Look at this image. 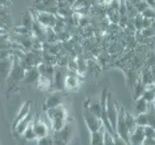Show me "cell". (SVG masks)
Wrapping results in <instances>:
<instances>
[{
	"mask_svg": "<svg viewBox=\"0 0 155 145\" xmlns=\"http://www.w3.org/2000/svg\"><path fill=\"white\" fill-rule=\"evenodd\" d=\"M47 115L51 122V128L53 130H55V133L59 132L60 130L64 128V125L66 123L67 113L61 105L56 106V108L48 109Z\"/></svg>",
	"mask_w": 155,
	"mask_h": 145,
	"instance_id": "1",
	"label": "cell"
},
{
	"mask_svg": "<svg viewBox=\"0 0 155 145\" xmlns=\"http://www.w3.org/2000/svg\"><path fill=\"white\" fill-rule=\"evenodd\" d=\"M115 133L120 138H122L127 143H129L130 132H129V130L127 128V126H126L125 120H124V111H123V109H121L118 112V118H117V124H116Z\"/></svg>",
	"mask_w": 155,
	"mask_h": 145,
	"instance_id": "2",
	"label": "cell"
},
{
	"mask_svg": "<svg viewBox=\"0 0 155 145\" xmlns=\"http://www.w3.org/2000/svg\"><path fill=\"white\" fill-rule=\"evenodd\" d=\"M106 114H107V117H108L110 123L111 125V127H113L114 130L115 132V130H116V124H117V118H118V111H117V109H116L115 104L110 100V96H108V100H107Z\"/></svg>",
	"mask_w": 155,
	"mask_h": 145,
	"instance_id": "3",
	"label": "cell"
},
{
	"mask_svg": "<svg viewBox=\"0 0 155 145\" xmlns=\"http://www.w3.org/2000/svg\"><path fill=\"white\" fill-rule=\"evenodd\" d=\"M35 19L44 27H53L56 22L57 16L48 12H36Z\"/></svg>",
	"mask_w": 155,
	"mask_h": 145,
	"instance_id": "4",
	"label": "cell"
},
{
	"mask_svg": "<svg viewBox=\"0 0 155 145\" xmlns=\"http://www.w3.org/2000/svg\"><path fill=\"white\" fill-rule=\"evenodd\" d=\"M144 133H143V127L137 126L133 133L130 134L129 137V144L130 145H143L144 141Z\"/></svg>",
	"mask_w": 155,
	"mask_h": 145,
	"instance_id": "5",
	"label": "cell"
},
{
	"mask_svg": "<svg viewBox=\"0 0 155 145\" xmlns=\"http://www.w3.org/2000/svg\"><path fill=\"white\" fill-rule=\"evenodd\" d=\"M85 122L87 125V128L90 130L91 133L96 132V130H100L102 127H103V122L102 120L98 117H96L93 114H91L90 112L88 113V115L85 116Z\"/></svg>",
	"mask_w": 155,
	"mask_h": 145,
	"instance_id": "6",
	"label": "cell"
},
{
	"mask_svg": "<svg viewBox=\"0 0 155 145\" xmlns=\"http://www.w3.org/2000/svg\"><path fill=\"white\" fill-rule=\"evenodd\" d=\"M33 129H34V132H35L36 135H37V138H45L48 133V128L45 122L43 121H34L33 122Z\"/></svg>",
	"mask_w": 155,
	"mask_h": 145,
	"instance_id": "7",
	"label": "cell"
},
{
	"mask_svg": "<svg viewBox=\"0 0 155 145\" xmlns=\"http://www.w3.org/2000/svg\"><path fill=\"white\" fill-rule=\"evenodd\" d=\"M33 122H34L33 121V113L30 111L25 117H24L22 120L19 121V122L16 125L17 132L19 134H22L24 133V130H25L31 124H33Z\"/></svg>",
	"mask_w": 155,
	"mask_h": 145,
	"instance_id": "8",
	"label": "cell"
},
{
	"mask_svg": "<svg viewBox=\"0 0 155 145\" xmlns=\"http://www.w3.org/2000/svg\"><path fill=\"white\" fill-rule=\"evenodd\" d=\"M106 129L103 126L100 130L91 133V145H104Z\"/></svg>",
	"mask_w": 155,
	"mask_h": 145,
	"instance_id": "9",
	"label": "cell"
},
{
	"mask_svg": "<svg viewBox=\"0 0 155 145\" xmlns=\"http://www.w3.org/2000/svg\"><path fill=\"white\" fill-rule=\"evenodd\" d=\"M61 105V96L58 94V93H54L51 95L46 100L45 102V109H51L53 108H56V106L60 105Z\"/></svg>",
	"mask_w": 155,
	"mask_h": 145,
	"instance_id": "10",
	"label": "cell"
},
{
	"mask_svg": "<svg viewBox=\"0 0 155 145\" xmlns=\"http://www.w3.org/2000/svg\"><path fill=\"white\" fill-rule=\"evenodd\" d=\"M140 79L143 81V83H144L147 86H150L154 84V79L151 75V72H150V68L149 67H145L143 71L142 72L140 76Z\"/></svg>",
	"mask_w": 155,
	"mask_h": 145,
	"instance_id": "11",
	"label": "cell"
},
{
	"mask_svg": "<svg viewBox=\"0 0 155 145\" xmlns=\"http://www.w3.org/2000/svg\"><path fill=\"white\" fill-rule=\"evenodd\" d=\"M149 105L147 101H145L143 98H139L136 100V103H135V109L137 111L138 114H140V113H145L147 111L148 108H149Z\"/></svg>",
	"mask_w": 155,
	"mask_h": 145,
	"instance_id": "12",
	"label": "cell"
},
{
	"mask_svg": "<svg viewBox=\"0 0 155 145\" xmlns=\"http://www.w3.org/2000/svg\"><path fill=\"white\" fill-rule=\"evenodd\" d=\"M124 120H125V123L127 128L129 130L130 134L133 133L135 129L137 128V123H136V118L134 117L133 115H131L128 112H124Z\"/></svg>",
	"mask_w": 155,
	"mask_h": 145,
	"instance_id": "13",
	"label": "cell"
},
{
	"mask_svg": "<svg viewBox=\"0 0 155 145\" xmlns=\"http://www.w3.org/2000/svg\"><path fill=\"white\" fill-rule=\"evenodd\" d=\"M147 86L145 85L144 83H143V81L140 80V77H139L137 83L134 85V97H135L136 100L140 98V97L143 96V92L145 91V89H147Z\"/></svg>",
	"mask_w": 155,
	"mask_h": 145,
	"instance_id": "14",
	"label": "cell"
},
{
	"mask_svg": "<svg viewBox=\"0 0 155 145\" xmlns=\"http://www.w3.org/2000/svg\"><path fill=\"white\" fill-rule=\"evenodd\" d=\"M142 98H143L148 104L152 103L154 98H155V86H154V84L147 87V89H145V91L143 92Z\"/></svg>",
	"mask_w": 155,
	"mask_h": 145,
	"instance_id": "15",
	"label": "cell"
},
{
	"mask_svg": "<svg viewBox=\"0 0 155 145\" xmlns=\"http://www.w3.org/2000/svg\"><path fill=\"white\" fill-rule=\"evenodd\" d=\"M30 105H29V104L28 103H25L24 104L21 108H19V111L18 112V115H17V118H16V120H15V126H16L19 121L21 120H22L25 116L30 112Z\"/></svg>",
	"mask_w": 155,
	"mask_h": 145,
	"instance_id": "16",
	"label": "cell"
},
{
	"mask_svg": "<svg viewBox=\"0 0 155 145\" xmlns=\"http://www.w3.org/2000/svg\"><path fill=\"white\" fill-rule=\"evenodd\" d=\"M34 21H35V19H33L32 14L29 12H26V13H24L23 16L21 17V25L28 28L29 30H31L32 25L34 23Z\"/></svg>",
	"mask_w": 155,
	"mask_h": 145,
	"instance_id": "17",
	"label": "cell"
},
{
	"mask_svg": "<svg viewBox=\"0 0 155 145\" xmlns=\"http://www.w3.org/2000/svg\"><path fill=\"white\" fill-rule=\"evenodd\" d=\"M88 109H89V112L91 114H93L94 116H96V117L101 119V114H102V105H101V103L90 104Z\"/></svg>",
	"mask_w": 155,
	"mask_h": 145,
	"instance_id": "18",
	"label": "cell"
},
{
	"mask_svg": "<svg viewBox=\"0 0 155 145\" xmlns=\"http://www.w3.org/2000/svg\"><path fill=\"white\" fill-rule=\"evenodd\" d=\"M136 123H137V126H140V127H145V126H147L148 118H147V112L138 114V116L136 117Z\"/></svg>",
	"mask_w": 155,
	"mask_h": 145,
	"instance_id": "19",
	"label": "cell"
},
{
	"mask_svg": "<svg viewBox=\"0 0 155 145\" xmlns=\"http://www.w3.org/2000/svg\"><path fill=\"white\" fill-rule=\"evenodd\" d=\"M22 135L27 140H34V139L37 138V135H36L35 132H34V129H33V124H31L25 130H24Z\"/></svg>",
	"mask_w": 155,
	"mask_h": 145,
	"instance_id": "20",
	"label": "cell"
},
{
	"mask_svg": "<svg viewBox=\"0 0 155 145\" xmlns=\"http://www.w3.org/2000/svg\"><path fill=\"white\" fill-rule=\"evenodd\" d=\"M140 33L143 38H153L155 36V26H150L147 28H143Z\"/></svg>",
	"mask_w": 155,
	"mask_h": 145,
	"instance_id": "21",
	"label": "cell"
},
{
	"mask_svg": "<svg viewBox=\"0 0 155 145\" xmlns=\"http://www.w3.org/2000/svg\"><path fill=\"white\" fill-rule=\"evenodd\" d=\"M143 18L142 17L140 14H139L138 16H136L134 18H132L133 24L137 31H140L143 29Z\"/></svg>",
	"mask_w": 155,
	"mask_h": 145,
	"instance_id": "22",
	"label": "cell"
},
{
	"mask_svg": "<svg viewBox=\"0 0 155 145\" xmlns=\"http://www.w3.org/2000/svg\"><path fill=\"white\" fill-rule=\"evenodd\" d=\"M134 6H135L136 10H137L139 14H142L145 9L148 8V5L147 2H145V0H139L137 3L134 4Z\"/></svg>",
	"mask_w": 155,
	"mask_h": 145,
	"instance_id": "23",
	"label": "cell"
},
{
	"mask_svg": "<svg viewBox=\"0 0 155 145\" xmlns=\"http://www.w3.org/2000/svg\"><path fill=\"white\" fill-rule=\"evenodd\" d=\"M143 133L145 138H155V129L151 126L143 127Z\"/></svg>",
	"mask_w": 155,
	"mask_h": 145,
	"instance_id": "24",
	"label": "cell"
},
{
	"mask_svg": "<svg viewBox=\"0 0 155 145\" xmlns=\"http://www.w3.org/2000/svg\"><path fill=\"white\" fill-rule=\"evenodd\" d=\"M143 18H149V19H154L155 18V10L152 8H147L140 14Z\"/></svg>",
	"mask_w": 155,
	"mask_h": 145,
	"instance_id": "25",
	"label": "cell"
},
{
	"mask_svg": "<svg viewBox=\"0 0 155 145\" xmlns=\"http://www.w3.org/2000/svg\"><path fill=\"white\" fill-rule=\"evenodd\" d=\"M104 145H115V142H114V135L110 134L109 132L105 133V142H104Z\"/></svg>",
	"mask_w": 155,
	"mask_h": 145,
	"instance_id": "26",
	"label": "cell"
},
{
	"mask_svg": "<svg viewBox=\"0 0 155 145\" xmlns=\"http://www.w3.org/2000/svg\"><path fill=\"white\" fill-rule=\"evenodd\" d=\"M145 62H147V67L150 68L152 66H155V51L150 52L149 54H147Z\"/></svg>",
	"mask_w": 155,
	"mask_h": 145,
	"instance_id": "27",
	"label": "cell"
},
{
	"mask_svg": "<svg viewBox=\"0 0 155 145\" xmlns=\"http://www.w3.org/2000/svg\"><path fill=\"white\" fill-rule=\"evenodd\" d=\"M150 26H155L154 19L143 18V28H147V27H150Z\"/></svg>",
	"mask_w": 155,
	"mask_h": 145,
	"instance_id": "28",
	"label": "cell"
},
{
	"mask_svg": "<svg viewBox=\"0 0 155 145\" xmlns=\"http://www.w3.org/2000/svg\"><path fill=\"white\" fill-rule=\"evenodd\" d=\"M114 142H115V145H130L129 143L126 142L125 140H123L122 138H120L117 134L114 135Z\"/></svg>",
	"mask_w": 155,
	"mask_h": 145,
	"instance_id": "29",
	"label": "cell"
},
{
	"mask_svg": "<svg viewBox=\"0 0 155 145\" xmlns=\"http://www.w3.org/2000/svg\"><path fill=\"white\" fill-rule=\"evenodd\" d=\"M143 144L155 145V138H144V141H143Z\"/></svg>",
	"mask_w": 155,
	"mask_h": 145,
	"instance_id": "30",
	"label": "cell"
},
{
	"mask_svg": "<svg viewBox=\"0 0 155 145\" xmlns=\"http://www.w3.org/2000/svg\"><path fill=\"white\" fill-rule=\"evenodd\" d=\"M10 3H11V0H0V5H2L5 8H7Z\"/></svg>",
	"mask_w": 155,
	"mask_h": 145,
	"instance_id": "31",
	"label": "cell"
},
{
	"mask_svg": "<svg viewBox=\"0 0 155 145\" xmlns=\"http://www.w3.org/2000/svg\"><path fill=\"white\" fill-rule=\"evenodd\" d=\"M145 2L147 3L149 8H152L155 10V0H145Z\"/></svg>",
	"mask_w": 155,
	"mask_h": 145,
	"instance_id": "32",
	"label": "cell"
},
{
	"mask_svg": "<svg viewBox=\"0 0 155 145\" xmlns=\"http://www.w3.org/2000/svg\"><path fill=\"white\" fill-rule=\"evenodd\" d=\"M150 72H151V75H152L153 79H154V81H155V66L150 67Z\"/></svg>",
	"mask_w": 155,
	"mask_h": 145,
	"instance_id": "33",
	"label": "cell"
},
{
	"mask_svg": "<svg viewBox=\"0 0 155 145\" xmlns=\"http://www.w3.org/2000/svg\"><path fill=\"white\" fill-rule=\"evenodd\" d=\"M151 105H152V106L154 108V109H155V98H154V100H153V102L151 103Z\"/></svg>",
	"mask_w": 155,
	"mask_h": 145,
	"instance_id": "34",
	"label": "cell"
},
{
	"mask_svg": "<svg viewBox=\"0 0 155 145\" xmlns=\"http://www.w3.org/2000/svg\"><path fill=\"white\" fill-rule=\"evenodd\" d=\"M4 8H5V7H3L2 5H0V11H1V10H2V9H4Z\"/></svg>",
	"mask_w": 155,
	"mask_h": 145,
	"instance_id": "35",
	"label": "cell"
},
{
	"mask_svg": "<svg viewBox=\"0 0 155 145\" xmlns=\"http://www.w3.org/2000/svg\"><path fill=\"white\" fill-rule=\"evenodd\" d=\"M154 86H155V81H154Z\"/></svg>",
	"mask_w": 155,
	"mask_h": 145,
	"instance_id": "36",
	"label": "cell"
}]
</instances>
